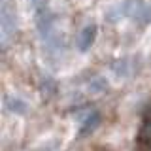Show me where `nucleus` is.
Returning <instances> with one entry per match:
<instances>
[{
	"label": "nucleus",
	"instance_id": "obj_1",
	"mask_svg": "<svg viewBox=\"0 0 151 151\" xmlns=\"http://www.w3.org/2000/svg\"><path fill=\"white\" fill-rule=\"evenodd\" d=\"M17 28V15H15V6L9 2L2 4V38L4 44H8V38L12 36V32H15Z\"/></svg>",
	"mask_w": 151,
	"mask_h": 151
},
{
	"label": "nucleus",
	"instance_id": "obj_2",
	"mask_svg": "<svg viewBox=\"0 0 151 151\" xmlns=\"http://www.w3.org/2000/svg\"><path fill=\"white\" fill-rule=\"evenodd\" d=\"M94 36H96V27H94V25H87V27L81 30L79 38H78V47H79L81 51L89 49V47H91V44H93V40H94Z\"/></svg>",
	"mask_w": 151,
	"mask_h": 151
},
{
	"label": "nucleus",
	"instance_id": "obj_3",
	"mask_svg": "<svg viewBox=\"0 0 151 151\" xmlns=\"http://www.w3.org/2000/svg\"><path fill=\"white\" fill-rule=\"evenodd\" d=\"M140 142L151 144V121L144 123V127H142V130H140Z\"/></svg>",
	"mask_w": 151,
	"mask_h": 151
},
{
	"label": "nucleus",
	"instance_id": "obj_4",
	"mask_svg": "<svg viewBox=\"0 0 151 151\" xmlns=\"http://www.w3.org/2000/svg\"><path fill=\"white\" fill-rule=\"evenodd\" d=\"M136 151H151V144H144V142H140V145H138Z\"/></svg>",
	"mask_w": 151,
	"mask_h": 151
},
{
	"label": "nucleus",
	"instance_id": "obj_5",
	"mask_svg": "<svg viewBox=\"0 0 151 151\" xmlns=\"http://www.w3.org/2000/svg\"><path fill=\"white\" fill-rule=\"evenodd\" d=\"M147 115H149V117H151V106H149V111H147Z\"/></svg>",
	"mask_w": 151,
	"mask_h": 151
}]
</instances>
